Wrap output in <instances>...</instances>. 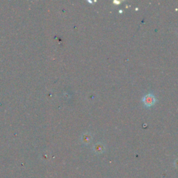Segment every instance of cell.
Segmentation results:
<instances>
[{
	"label": "cell",
	"instance_id": "obj_1",
	"mask_svg": "<svg viewBox=\"0 0 178 178\" xmlns=\"http://www.w3.org/2000/svg\"><path fill=\"white\" fill-rule=\"evenodd\" d=\"M155 97L153 94H147L145 95L144 98H143V102H144V105L146 107H151L155 103Z\"/></svg>",
	"mask_w": 178,
	"mask_h": 178
}]
</instances>
